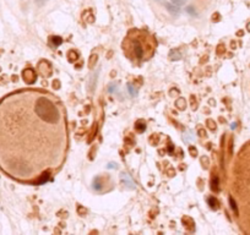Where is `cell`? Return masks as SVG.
<instances>
[{
    "label": "cell",
    "instance_id": "cell-8",
    "mask_svg": "<svg viewBox=\"0 0 250 235\" xmlns=\"http://www.w3.org/2000/svg\"><path fill=\"white\" fill-rule=\"evenodd\" d=\"M52 39H53V42H54L55 45H59V44L62 43V38L60 37H53Z\"/></svg>",
    "mask_w": 250,
    "mask_h": 235
},
{
    "label": "cell",
    "instance_id": "cell-5",
    "mask_svg": "<svg viewBox=\"0 0 250 235\" xmlns=\"http://www.w3.org/2000/svg\"><path fill=\"white\" fill-rule=\"evenodd\" d=\"M128 87H129L128 89H129V92H130V94H131L133 97H134V96H136V93H137V92H136V89L134 88V86H133L131 83H129V85H128Z\"/></svg>",
    "mask_w": 250,
    "mask_h": 235
},
{
    "label": "cell",
    "instance_id": "cell-3",
    "mask_svg": "<svg viewBox=\"0 0 250 235\" xmlns=\"http://www.w3.org/2000/svg\"><path fill=\"white\" fill-rule=\"evenodd\" d=\"M122 178H123V180H124V182L126 184V185H129V187H130V189H134V184H133L131 179L129 178V175H128V174H122Z\"/></svg>",
    "mask_w": 250,
    "mask_h": 235
},
{
    "label": "cell",
    "instance_id": "cell-6",
    "mask_svg": "<svg viewBox=\"0 0 250 235\" xmlns=\"http://www.w3.org/2000/svg\"><path fill=\"white\" fill-rule=\"evenodd\" d=\"M177 107H178L179 109H185V102H184L183 99H178V102H177Z\"/></svg>",
    "mask_w": 250,
    "mask_h": 235
},
{
    "label": "cell",
    "instance_id": "cell-11",
    "mask_svg": "<svg viewBox=\"0 0 250 235\" xmlns=\"http://www.w3.org/2000/svg\"><path fill=\"white\" fill-rule=\"evenodd\" d=\"M108 165H109V167H108L109 169H113V168H115V167H117V164H114V163H109Z\"/></svg>",
    "mask_w": 250,
    "mask_h": 235
},
{
    "label": "cell",
    "instance_id": "cell-10",
    "mask_svg": "<svg viewBox=\"0 0 250 235\" xmlns=\"http://www.w3.org/2000/svg\"><path fill=\"white\" fill-rule=\"evenodd\" d=\"M212 189L217 190V178H215V182L212 181Z\"/></svg>",
    "mask_w": 250,
    "mask_h": 235
},
{
    "label": "cell",
    "instance_id": "cell-7",
    "mask_svg": "<svg viewBox=\"0 0 250 235\" xmlns=\"http://www.w3.org/2000/svg\"><path fill=\"white\" fill-rule=\"evenodd\" d=\"M208 203L211 205V207H212V208H216V207H217V206H216V205H217L216 198H208Z\"/></svg>",
    "mask_w": 250,
    "mask_h": 235
},
{
    "label": "cell",
    "instance_id": "cell-2",
    "mask_svg": "<svg viewBox=\"0 0 250 235\" xmlns=\"http://www.w3.org/2000/svg\"><path fill=\"white\" fill-rule=\"evenodd\" d=\"M23 78L27 83H33L36 81V74L32 69H26L23 71Z\"/></svg>",
    "mask_w": 250,
    "mask_h": 235
},
{
    "label": "cell",
    "instance_id": "cell-4",
    "mask_svg": "<svg viewBox=\"0 0 250 235\" xmlns=\"http://www.w3.org/2000/svg\"><path fill=\"white\" fill-rule=\"evenodd\" d=\"M141 124H142V121H141V120H140V121H137V122H136V125H135L139 132H142V131H145V129H146V125L144 124V125L141 126Z\"/></svg>",
    "mask_w": 250,
    "mask_h": 235
},
{
    "label": "cell",
    "instance_id": "cell-12",
    "mask_svg": "<svg viewBox=\"0 0 250 235\" xmlns=\"http://www.w3.org/2000/svg\"><path fill=\"white\" fill-rule=\"evenodd\" d=\"M190 152H191V154H196V149H193V147H190Z\"/></svg>",
    "mask_w": 250,
    "mask_h": 235
},
{
    "label": "cell",
    "instance_id": "cell-9",
    "mask_svg": "<svg viewBox=\"0 0 250 235\" xmlns=\"http://www.w3.org/2000/svg\"><path fill=\"white\" fill-rule=\"evenodd\" d=\"M95 189H97V190L101 189V184H99V179L98 178H97V184L95 182Z\"/></svg>",
    "mask_w": 250,
    "mask_h": 235
},
{
    "label": "cell",
    "instance_id": "cell-1",
    "mask_svg": "<svg viewBox=\"0 0 250 235\" xmlns=\"http://www.w3.org/2000/svg\"><path fill=\"white\" fill-rule=\"evenodd\" d=\"M129 47L131 48V52H133V56L135 59H139L141 60L144 59V55H145V48L144 45L141 44L139 39H131L129 42Z\"/></svg>",
    "mask_w": 250,
    "mask_h": 235
}]
</instances>
